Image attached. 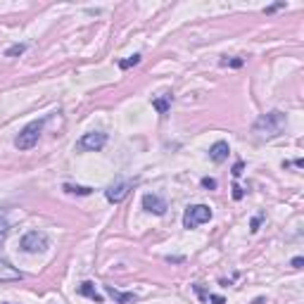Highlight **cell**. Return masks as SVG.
<instances>
[{
	"mask_svg": "<svg viewBox=\"0 0 304 304\" xmlns=\"http://www.w3.org/2000/svg\"><path fill=\"white\" fill-rule=\"evenodd\" d=\"M288 126V116L283 114L281 109H273V112H268V114H261L257 121H254L252 131L261 140H271V138H278L285 131Z\"/></svg>",
	"mask_w": 304,
	"mask_h": 304,
	"instance_id": "obj_1",
	"label": "cell"
},
{
	"mask_svg": "<svg viewBox=\"0 0 304 304\" xmlns=\"http://www.w3.org/2000/svg\"><path fill=\"white\" fill-rule=\"evenodd\" d=\"M45 121H48V119L43 116V119H36V121L26 124V126L19 131V136L15 138V147H17V150H31V147L38 143V138H41V131H43Z\"/></svg>",
	"mask_w": 304,
	"mask_h": 304,
	"instance_id": "obj_2",
	"label": "cell"
},
{
	"mask_svg": "<svg viewBox=\"0 0 304 304\" xmlns=\"http://www.w3.org/2000/svg\"><path fill=\"white\" fill-rule=\"evenodd\" d=\"M211 219V209L207 204H190L186 214H183V228H197V226L207 224Z\"/></svg>",
	"mask_w": 304,
	"mask_h": 304,
	"instance_id": "obj_3",
	"label": "cell"
},
{
	"mask_svg": "<svg viewBox=\"0 0 304 304\" xmlns=\"http://www.w3.org/2000/svg\"><path fill=\"white\" fill-rule=\"evenodd\" d=\"M107 143V133H102V131H90V133H83L79 138V143H76V150L81 152H98L105 147Z\"/></svg>",
	"mask_w": 304,
	"mask_h": 304,
	"instance_id": "obj_4",
	"label": "cell"
},
{
	"mask_svg": "<svg viewBox=\"0 0 304 304\" xmlns=\"http://www.w3.org/2000/svg\"><path fill=\"white\" fill-rule=\"evenodd\" d=\"M131 188H133V183H131V181H126V178H116L112 186H107V190H105V197H107V202L119 204V202H124V200L129 197Z\"/></svg>",
	"mask_w": 304,
	"mask_h": 304,
	"instance_id": "obj_5",
	"label": "cell"
},
{
	"mask_svg": "<svg viewBox=\"0 0 304 304\" xmlns=\"http://www.w3.org/2000/svg\"><path fill=\"white\" fill-rule=\"evenodd\" d=\"M48 247V235L41 231H31L22 238V250L29 254H36V252H43Z\"/></svg>",
	"mask_w": 304,
	"mask_h": 304,
	"instance_id": "obj_6",
	"label": "cell"
},
{
	"mask_svg": "<svg viewBox=\"0 0 304 304\" xmlns=\"http://www.w3.org/2000/svg\"><path fill=\"white\" fill-rule=\"evenodd\" d=\"M143 209L155 214V217H162V214L167 211V200L160 195H155V193H147V195H143Z\"/></svg>",
	"mask_w": 304,
	"mask_h": 304,
	"instance_id": "obj_7",
	"label": "cell"
},
{
	"mask_svg": "<svg viewBox=\"0 0 304 304\" xmlns=\"http://www.w3.org/2000/svg\"><path fill=\"white\" fill-rule=\"evenodd\" d=\"M24 273L19 268H15L8 259L0 257V283H15V281H22Z\"/></svg>",
	"mask_w": 304,
	"mask_h": 304,
	"instance_id": "obj_8",
	"label": "cell"
},
{
	"mask_svg": "<svg viewBox=\"0 0 304 304\" xmlns=\"http://www.w3.org/2000/svg\"><path fill=\"white\" fill-rule=\"evenodd\" d=\"M228 152H231L228 143H226V140H217V143L209 147V160L217 162V164H221V162L228 160Z\"/></svg>",
	"mask_w": 304,
	"mask_h": 304,
	"instance_id": "obj_9",
	"label": "cell"
},
{
	"mask_svg": "<svg viewBox=\"0 0 304 304\" xmlns=\"http://www.w3.org/2000/svg\"><path fill=\"white\" fill-rule=\"evenodd\" d=\"M79 292H81V295H83V297H88V299H93L95 304H102V302H105V297H102L100 292L95 290V285H93V283H81Z\"/></svg>",
	"mask_w": 304,
	"mask_h": 304,
	"instance_id": "obj_10",
	"label": "cell"
},
{
	"mask_svg": "<svg viewBox=\"0 0 304 304\" xmlns=\"http://www.w3.org/2000/svg\"><path fill=\"white\" fill-rule=\"evenodd\" d=\"M105 292L114 297L119 304H129V302H133V299H136V295H133V292H119V290H114V285H105Z\"/></svg>",
	"mask_w": 304,
	"mask_h": 304,
	"instance_id": "obj_11",
	"label": "cell"
},
{
	"mask_svg": "<svg viewBox=\"0 0 304 304\" xmlns=\"http://www.w3.org/2000/svg\"><path fill=\"white\" fill-rule=\"evenodd\" d=\"M169 102H171V95H164V98H155V100H152V107L157 109L160 114H167V112H169Z\"/></svg>",
	"mask_w": 304,
	"mask_h": 304,
	"instance_id": "obj_12",
	"label": "cell"
},
{
	"mask_svg": "<svg viewBox=\"0 0 304 304\" xmlns=\"http://www.w3.org/2000/svg\"><path fill=\"white\" fill-rule=\"evenodd\" d=\"M65 190L72 195H90L93 193V188H88V186H72V183H65Z\"/></svg>",
	"mask_w": 304,
	"mask_h": 304,
	"instance_id": "obj_13",
	"label": "cell"
},
{
	"mask_svg": "<svg viewBox=\"0 0 304 304\" xmlns=\"http://www.w3.org/2000/svg\"><path fill=\"white\" fill-rule=\"evenodd\" d=\"M10 231V221H8V211L0 209V242L5 240V235H8Z\"/></svg>",
	"mask_w": 304,
	"mask_h": 304,
	"instance_id": "obj_14",
	"label": "cell"
},
{
	"mask_svg": "<svg viewBox=\"0 0 304 304\" xmlns=\"http://www.w3.org/2000/svg\"><path fill=\"white\" fill-rule=\"evenodd\" d=\"M195 290H197V295L202 297V299H207V302H214V304H226V299L221 295H207V292H204L202 288H200V285H195Z\"/></svg>",
	"mask_w": 304,
	"mask_h": 304,
	"instance_id": "obj_15",
	"label": "cell"
},
{
	"mask_svg": "<svg viewBox=\"0 0 304 304\" xmlns=\"http://www.w3.org/2000/svg\"><path fill=\"white\" fill-rule=\"evenodd\" d=\"M140 62V55H133L129 59H119V69H131V67H136Z\"/></svg>",
	"mask_w": 304,
	"mask_h": 304,
	"instance_id": "obj_16",
	"label": "cell"
},
{
	"mask_svg": "<svg viewBox=\"0 0 304 304\" xmlns=\"http://www.w3.org/2000/svg\"><path fill=\"white\" fill-rule=\"evenodd\" d=\"M24 50H26V45L17 43V45H12V48H8V52H5V55H8V57H15V55H22Z\"/></svg>",
	"mask_w": 304,
	"mask_h": 304,
	"instance_id": "obj_17",
	"label": "cell"
},
{
	"mask_svg": "<svg viewBox=\"0 0 304 304\" xmlns=\"http://www.w3.org/2000/svg\"><path fill=\"white\" fill-rule=\"evenodd\" d=\"M242 65H245V59H242V57H238V59L224 57V59H221V67H242Z\"/></svg>",
	"mask_w": 304,
	"mask_h": 304,
	"instance_id": "obj_18",
	"label": "cell"
},
{
	"mask_svg": "<svg viewBox=\"0 0 304 304\" xmlns=\"http://www.w3.org/2000/svg\"><path fill=\"white\" fill-rule=\"evenodd\" d=\"M202 188H207V190H214L217 188V181H214V178H209V176H207V178H202Z\"/></svg>",
	"mask_w": 304,
	"mask_h": 304,
	"instance_id": "obj_19",
	"label": "cell"
},
{
	"mask_svg": "<svg viewBox=\"0 0 304 304\" xmlns=\"http://www.w3.org/2000/svg\"><path fill=\"white\" fill-rule=\"evenodd\" d=\"M242 197H245V190L240 186H233V200H242Z\"/></svg>",
	"mask_w": 304,
	"mask_h": 304,
	"instance_id": "obj_20",
	"label": "cell"
},
{
	"mask_svg": "<svg viewBox=\"0 0 304 304\" xmlns=\"http://www.w3.org/2000/svg\"><path fill=\"white\" fill-rule=\"evenodd\" d=\"M242 169H245V164H242V162H238V164H235V167H233V176H235V178H238V176L242 174Z\"/></svg>",
	"mask_w": 304,
	"mask_h": 304,
	"instance_id": "obj_21",
	"label": "cell"
},
{
	"mask_svg": "<svg viewBox=\"0 0 304 304\" xmlns=\"http://www.w3.org/2000/svg\"><path fill=\"white\" fill-rule=\"evenodd\" d=\"M259 224H261V217H254L252 219V233L259 231Z\"/></svg>",
	"mask_w": 304,
	"mask_h": 304,
	"instance_id": "obj_22",
	"label": "cell"
},
{
	"mask_svg": "<svg viewBox=\"0 0 304 304\" xmlns=\"http://www.w3.org/2000/svg\"><path fill=\"white\" fill-rule=\"evenodd\" d=\"M302 264H304L302 257H295V259H292V268H302Z\"/></svg>",
	"mask_w": 304,
	"mask_h": 304,
	"instance_id": "obj_23",
	"label": "cell"
}]
</instances>
